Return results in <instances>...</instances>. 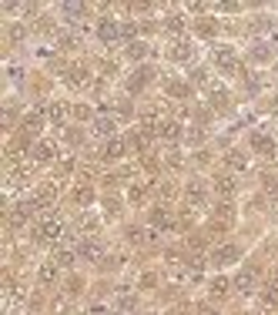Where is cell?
<instances>
[{
	"label": "cell",
	"instance_id": "7c38bea8",
	"mask_svg": "<svg viewBox=\"0 0 278 315\" xmlns=\"http://www.w3.org/2000/svg\"><path fill=\"white\" fill-rule=\"evenodd\" d=\"M151 225H171V211H168L164 205H158V208L151 211Z\"/></svg>",
	"mask_w": 278,
	"mask_h": 315
},
{
	"label": "cell",
	"instance_id": "ffe728a7",
	"mask_svg": "<svg viewBox=\"0 0 278 315\" xmlns=\"http://www.w3.org/2000/svg\"><path fill=\"white\" fill-rule=\"evenodd\" d=\"M252 57H255V61H268V57H271V47H268V44H255Z\"/></svg>",
	"mask_w": 278,
	"mask_h": 315
},
{
	"label": "cell",
	"instance_id": "4fadbf2b",
	"mask_svg": "<svg viewBox=\"0 0 278 315\" xmlns=\"http://www.w3.org/2000/svg\"><path fill=\"white\" fill-rule=\"evenodd\" d=\"M61 14L67 17V24H77V17L84 14V7H77V4H64V7H61Z\"/></svg>",
	"mask_w": 278,
	"mask_h": 315
},
{
	"label": "cell",
	"instance_id": "30bf717a",
	"mask_svg": "<svg viewBox=\"0 0 278 315\" xmlns=\"http://www.w3.org/2000/svg\"><path fill=\"white\" fill-rule=\"evenodd\" d=\"M255 282H258V272H255V268H245V272L238 275V289H241V292H252Z\"/></svg>",
	"mask_w": 278,
	"mask_h": 315
},
{
	"label": "cell",
	"instance_id": "d6986e66",
	"mask_svg": "<svg viewBox=\"0 0 278 315\" xmlns=\"http://www.w3.org/2000/svg\"><path fill=\"white\" fill-rule=\"evenodd\" d=\"M34 158H37V161H50V158H54V148H50V145H37Z\"/></svg>",
	"mask_w": 278,
	"mask_h": 315
},
{
	"label": "cell",
	"instance_id": "277c9868",
	"mask_svg": "<svg viewBox=\"0 0 278 315\" xmlns=\"http://www.w3.org/2000/svg\"><path fill=\"white\" fill-rule=\"evenodd\" d=\"M124 151H127V145H124V141H118V137H111V141L104 145V158H107V161H118V158H124Z\"/></svg>",
	"mask_w": 278,
	"mask_h": 315
},
{
	"label": "cell",
	"instance_id": "83f0119b",
	"mask_svg": "<svg viewBox=\"0 0 278 315\" xmlns=\"http://www.w3.org/2000/svg\"><path fill=\"white\" fill-rule=\"evenodd\" d=\"M275 285H278V272H275Z\"/></svg>",
	"mask_w": 278,
	"mask_h": 315
},
{
	"label": "cell",
	"instance_id": "603a6c76",
	"mask_svg": "<svg viewBox=\"0 0 278 315\" xmlns=\"http://www.w3.org/2000/svg\"><path fill=\"white\" fill-rule=\"evenodd\" d=\"M111 131H114L111 118H101V121H97V134H111Z\"/></svg>",
	"mask_w": 278,
	"mask_h": 315
},
{
	"label": "cell",
	"instance_id": "8fae6325",
	"mask_svg": "<svg viewBox=\"0 0 278 315\" xmlns=\"http://www.w3.org/2000/svg\"><path fill=\"white\" fill-rule=\"evenodd\" d=\"M188 202H191V205H201V202H205V185H201V181H191V185H188Z\"/></svg>",
	"mask_w": 278,
	"mask_h": 315
},
{
	"label": "cell",
	"instance_id": "52a82bcc",
	"mask_svg": "<svg viewBox=\"0 0 278 315\" xmlns=\"http://www.w3.org/2000/svg\"><path fill=\"white\" fill-rule=\"evenodd\" d=\"M57 268H61V265H57L54 259H50V262H44V265H40V275H37V278H40V285H50V282H54V278H57Z\"/></svg>",
	"mask_w": 278,
	"mask_h": 315
},
{
	"label": "cell",
	"instance_id": "ba28073f",
	"mask_svg": "<svg viewBox=\"0 0 278 315\" xmlns=\"http://www.w3.org/2000/svg\"><path fill=\"white\" fill-rule=\"evenodd\" d=\"M148 81H151V67H141V71H134V77L127 81V88H131V91H141Z\"/></svg>",
	"mask_w": 278,
	"mask_h": 315
},
{
	"label": "cell",
	"instance_id": "5bb4252c",
	"mask_svg": "<svg viewBox=\"0 0 278 315\" xmlns=\"http://www.w3.org/2000/svg\"><path fill=\"white\" fill-rule=\"evenodd\" d=\"M225 161H228V168H235V171H238V168H248V158H245L241 151H228V158H225Z\"/></svg>",
	"mask_w": 278,
	"mask_h": 315
},
{
	"label": "cell",
	"instance_id": "2e32d148",
	"mask_svg": "<svg viewBox=\"0 0 278 315\" xmlns=\"http://www.w3.org/2000/svg\"><path fill=\"white\" fill-rule=\"evenodd\" d=\"M144 54H148V47H144L141 41H131V44H127V57H131V61H137V57H144Z\"/></svg>",
	"mask_w": 278,
	"mask_h": 315
},
{
	"label": "cell",
	"instance_id": "cb8c5ba5",
	"mask_svg": "<svg viewBox=\"0 0 278 315\" xmlns=\"http://www.w3.org/2000/svg\"><path fill=\"white\" fill-rule=\"evenodd\" d=\"M168 91H171L175 97H188V94H191V88H188V84H171Z\"/></svg>",
	"mask_w": 278,
	"mask_h": 315
},
{
	"label": "cell",
	"instance_id": "5b68a950",
	"mask_svg": "<svg viewBox=\"0 0 278 315\" xmlns=\"http://www.w3.org/2000/svg\"><path fill=\"white\" fill-rule=\"evenodd\" d=\"M97 34H101V41L107 44V41H114V37H118V34H121V27L114 24L111 17H104V20H101V27H97Z\"/></svg>",
	"mask_w": 278,
	"mask_h": 315
},
{
	"label": "cell",
	"instance_id": "3957f363",
	"mask_svg": "<svg viewBox=\"0 0 278 315\" xmlns=\"http://www.w3.org/2000/svg\"><path fill=\"white\" fill-rule=\"evenodd\" d=\"M37 238L40 242H57V238H61V221H44V225L37 228Z\"/></svg>",
	"mask_w": 278,
	"mask_h": 315
},
{
	"label": "cell",
	"instance_id": "d4e9b609",
	"mask_svg": "<svg viewBox=\"0 0 278 315\" xmlns=\"http://www.w3.org/2000/svg\"><path fill=\"white\" fill-rule=\"evenodd\" d=\"M225 289H228L225 278H215V282H211V295H225Z\"/></svg>",
	"mask_w": 278,
	"mask_h": 315
},
{
	"label": "cell",
	"instance_id": "9a60e30c",
	"mask_svg": "<svg viewBox=\"0 0 278 315\" xmlns=\"http://www.w3.org/2000/svg\"><path fill=\"white\" fill-rule=\"evenodd\" d=\"M215 191L218 194H231L235 191V181H231L228 175H221V178H215Z\"/></svg>",
	"mask_w": 278,
	"mask_h": 315
},
{
	"label": "cell",
	"instance_id": "8992f818",
	"mask_svg": "<svg viewBox=\"0 0 278 315\" xmlns=\"http://www.w3.org/2000/svg\"><path fill=\"white\" fill-rule=\"evenodd\" d=\"M77 255L84 262H94V259H101V245L91 238V242H80V248H77Z\"/></svg>",
	"mask_w": 278,
	"mask_h": 315
},
{
	"label": "cell",
	"instance_id": "7a4b0ae2",
	"mask_svg": "<svg viewBox=\"0 0 278 315\" xmlns=\"http://www.w3.org/2000/svg\"><path fill=\"white\" fill-rule=\"evenodd\" d=\"M238 259H241V251L235 248V245H221V248L211 251V265H218V268L231 265V262H238Z\"/></svg>",
	"mask_w": 278,
	"mask_h": 315
},
{
	"label": "cell",
	"instance_id": "ac0fdd59",
	"mask_svg": "<svg viewBox=\"0 0 278 315\" xmlns=\"http://www.w3.org/2000/svg\"><path fill=\"white\" fill-rule=\"evenodd\" d=\"M168 31L181 34V31H184V17H181V14H171V17H168Z\"/></svg>",
	"mask_w": 278,
	"mask_h": 315
},
{
	"label": "cell",
	"instance_id": "6da1fadb",
	"mask_svg": "<svg viewBox=\"0 0 278 315\" xmlns=\"http://www.w3.org/2000/svg\"><path fill=\"white\" fill-rule=\"evenodd\" d=\"M211 61L218 64L221 74H235V67H238V54H235V47H228V44H218V47L211 50Z\"/></svg>",
	"mask_w": 278,
	"mask_h": 315
},
{
	"label": "cell",
	"instance_id": "e0dca14e",
	"mask_svg": "<svg viewBox=\"0 0 278 315\" xmlns=\"http://www.w3.org/2000/svg\"><path fill=\"white\" fill-rule=\"evenodd\" d=\"M37 128H40V111H31L24 118V134H27V131H37Z\"/></svg>",
	"mask_w": 278,
	"mask_h": 315
},
{
	"label": "cell",
	"instance_id": "9c48e42d",
	"mask_svg": "<svg viewBox=\"0 0 278 315\" xmlns=\"http://www.w3.org/2000/svg\"><path fill=\"white\" fill-rule=\"evenodd\" d=\"M252 148H255V151H262V154H275L271 137H265V134H252Z\"/></svg>",
	"mask_w": 278,
	"mask_h": 315
},
{
	"label": "cell",
	"instance_id": "7402d4cb",
	"mask_svg": "<svg viewBox=\"0 0 278 315\" xmlns=\"http://www.w3.org/2000/svg\"><path fill=\"white\" fill-rule=\"evenodd\" d=\"M262 299L268 302V305H278V285H271V289H265V292H262Z\"/></svg>",
	"mask_w": 278,
	"mask_h": 315
},
{
	"label": "cell",
	"instance_id": "4316f807",
	"mask_svg": "<svg viewBox=\"0 0 278 315\" xmlns=\"http://www.w3.org/2000/svg\"><path fill=\"white\" fill-rule=\"evenodd\" d=\"M268 111H271V114H278V97H271V104H268Z\"/></svg>",
	"mask_w": 278,
	"mask_h": 315
},
{
	"label": "cell",
	"instance_id": "484cf974",
	"mask_svg": "<svg viewBox=\"0 0 278 315\" xmlns=\"http://www.w3.org/2000/svg\"><path fill=\"white\" fill-rule=\"evenodd\" d=\"M50 121H54V124H61V121H64V107H61V104L50 107Z\"/></svg>",
	"mask_w": 278,
	"mask_h": 315
},
{
	"label": "cell",
	"instance_id": "44dd1931",
	"mask_svg": "<svg viewBox=\"0 0 278 315\" xmlns=\"http://www.w3.org/2000/svg\"><path fill=\"white\" fill-rule=\"evenodd\" d=\"M171 57H175V61H188V57H191V44H178V47L171 50Z\"/></svg>",
	"mask_w": 278,
	"mask_h": 315
}]
</instances>
